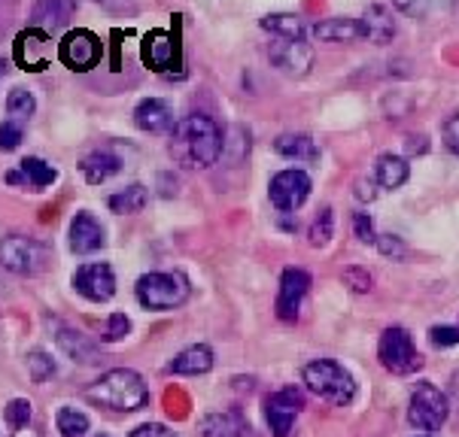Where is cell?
I'll use <instances>...</instances> for the list:
<instances>
[{
  "instance_id": "obj_1",
  "label": "cell",
  "mask_w": 459,
  "mask_h": 437,
  "mask_svg": "<svg viewBox=\"0 0 459 437\" xmlns=\"http://www.w3.org/2000/svg\"><path fill=\"white\" fill-rule=\"evenodd\" d=\"M225 134L220 131L210 116L189 113L183 122L174 124V137H170V155L186 167H207L222 155Z\"/></svg>"
},
{
  "instance_id": "obj_2",
  "label": "cell",
  "mask_w": 459,
  "mask_h": 437,
  "mask_svg": "<svg viewBox=\"0 0 459 437\" xmlns=\"http://www.w3.org/2000/svg\"><path fill=\"white\" fill-rule=\"evenodd\" d=\"M85 398L104 410L134 413L146 407V401H150V386H146V380L137 371L113 368L85 389Z\"/></svg>"
},
{
  "instance_id": "obj_3",
  "label": "cell",
  "mask_w": 459,
  "mask_h": 437,
  "mask_svg": "<svg viewBox=\"0 0 459 437\" xmlns=\"http://www.w3.org/2000/svg\"><path fill=\"white\" fill-rule=\"evenodd\" d=\"M301 380L316 398L334 407H347L356 398V377L334 358H314L301 368Z\"/></svg>"
},
{
  "instance_id": "obj_4",
  "label": "cell",
  "mask_w": 459,
  "mask_h": 437,
  "mask_svg": "<svg viewBox=\"0 0 459 437\" xmlns=\"http://www.w3.org/2000/svg\"><path fill=\"white\" fill-rule=\"evenodd\" d=\"M134 295H137L140 307L161 313V310L183 307L192 295V286L183 270H152L137 279Z\"/></svg>"
},
{
  "instance_id": "obj_5",
  "label": "cell",
  "mask_w": 459,
  "mask_h": 437,
  "mask_svg": "<svg viewBox=\"0 0 459 437\" xmlns=\"http://www.w3.org/2000/svg\"><path fill=\"white\" fill-rule=\"evenodd\" d=\"M377 358L386 371L395 373V377H408V373H417L423 368V356L417 353V343L411 338L408 328L390 325L384 328L377 340Z\"/></svg>"
},
{
  "instance_id": "obj_6",
  "label": "cell",
  "mask_w": 459,
  "mask_h": 437,
  "mask_svg": "<svg viewBox=\"0 0 459 437\" xmlns=\"http://www.w3.org/2000/svg\"><path fill=\"white\" fill-rule=\"evenodd\" d=\"M450 416V404L445 389H438L435 382H417L411 389L408 401V423L420 428V432H438Z\"/></svg>"
},
{
  "instance_id": "obj_7",
  "label": "cell",
  "mask_w": 459,
  "mask_h": 437,
  "mask_svg": "<svg viewBox=\"0 0 459 437\" xmlns=\"http://www.w3.org/2000/svg\"><path fill=\"white\" fill-rule=\"evenodd\" d=\"M310 189H314V183H310L307 170L286 167V170H280V174L271 176L268 201L280 210V213H295V210H301L307 204Z\"/></svg>"
},
{
  "instance_id": "obj_8",
  "label": "cell",
  "mask_w": 459,
  "mask_h": 437,
  "mask_svg": "<svg viewBox=\"0 0 459 437\" xmlns=\"http://www.w3.org/2000/svg\"><path fill=\"white\" fill-rule=\"evenodd\" d=\"M305 410V395H301L299 386H283L277 392H271L264 398L262 413L264 423H268L271 434L274 437H290V432L299 423V413Z\"/></svg>"
},
{
  "instance_id": "obj_9",
  "label": "cell",
  "mask_w": 459,
  "mask_h": 437,
  "mask_svg": "<svg viewBox=\"0 0 459 437\" xmlns=\"http://www.w3.org/2000/svg\"><path fill=\"white\" fill-rule=\"evenodd\" d=\"M0 264L19 277H34L46 264V246L30 237H22V234H10L0 240Z\"/></svg>"
},
{
  "instance_id": "obj_10",
  "label": "cell",
  "mask_w": 459,
  "mask_h": 437,
  "mask_svg": "<svg viewBox=\"0 0 459 437\" xmlns=\"http://www.w3.org/2000/svg\"><path fill=\"white\" fill-rule=\"evenodd\" d=\"M268 61L280 73L290 80H305L314 70V49L305 40H286V37H274L268 46Z\"/></svg>"
},
{
  "instance_id": "obj_11",
  "label": "cell",
  "mask_w": 459,
  "mask_h": 437,
  "mask_svg": "<svg viewBox=\"0 0 459 437\" xmlns=\"http://www.w3.org/2000/svg\"><path fill=\"white\" fill-rule=\"evenodd\" d=\"M307 292H310V273L305 268H295V264L283 268V273H280V286H277V301H274L277 319L295 322L301 304L307 298Z\"/></svg>"
},
{
  "instance_id": "obj_12",
  "label": "cell",
  "mask_w": 459,
  "mask_h": 437,
  "mask_svg": "<svg viewBox=\"0 0 459 437\" xmlns=\"http://www.w3.org/2000/svg\"><path fill=\"white\" fill-rule=\"evenodd\" d=\"M140 58L155 73L177 76V70H180V40L168 30H150L140 43Z\"/></svg>"
},
{
  "instance_id": "obj_13",
  "label": "cell",
  "mask_w": 459,
  "mask_h": 437,
  "mask_svg": "<svg viewBox=\"0 0 459 437\" xmlns=\"http://www.w3.org/2000/svg\"><path fill=\"white\" fill-rule=\"evenodd\" d=\"M58 55L61 61L76 70V73H82V70H91L100 61V55H104V46L91 30H82V28H74L65 34V40L58 46Z\"/></svg>"
},
{
  "instance_id": "obj_14",
  "label": "cell",
  "mask_w": 459,
  "mask_h": 437,
  "mask_svg": "<svg viewBox=\"0 0 459 437\" xmlns=\"http://www.w3.org/2000/svg\"><path fill=\"white\" fill-rule=\"evenodd\" d=\"M74 288L85 301L104 304L116 295V273L110 264H104V261L82 264V268L74 273Z\"/></svg>"
},
{
  "instance_id": "obj_15",
  "label": "cell",
  "mask_w": 459,
  "mask_h": 437,
  "mask_svg": "<svg viewBox=\"0 0 459 437\" xmlns=\"http://www.w3.org/2000/svg\"><path fill=\"white\" fill-rule=\"evenodd\" d=\"M67 240L76 255H91L104 246L107 234H104V225H100L91 213H76L74 222H70Z\"/></svg>"
},
{
  "instance_id": "obj_16",
  "label": "cell",
  "mask_w": 459,
  "mask_h": 437,
  "mask_svg": "<svg viewBox=\"0 0 459 437\" xmlns=\"http://www.w3.org/2000/svg\"><path fill=\"white\" fill-rule=\"evenodd\" d=\"M76 13V0H37L30 13V25L40 28L43 34H58L61 28L70 25Z\"/></svg>"
},
{
  "instance_id": "obj_17",
  "label": "cell",
  "mask_w": 459,
  "mask_h": 437,
  "mask_svg": "<svg viewBox=\"0 0 459 437\" xmlns=\"http://www.w3.org/2000/svg\"><path fill=\"white\" fill-rule=\"evenodd\" d=\"M58 179V170L52 167L49 161L43 159H25L19 164V167H13L10 174L4 176L6 185H25V189H49L52 183Z\"/></svg>"
},
{
  "instance_id": "obj_18",
  "label": "cell",
  "mask_w": 459,
  "mask_h": 437,
  "mask_svg": "<svg viewBox=\"0 0 459 437\" xmlns=\"http://www.w3.org/2000/svg\"><path fill=\"white\" fill-rule=\"evenodd\" d=\"M134 124L140 131H146V134H168V131H174V113H170V107L165 104L161 98H146L140 100L137 109H134Z\"/></svg>"
},
{
  "instance_id": "obj_19",
  "label": "cell",
  "mask_w": 459,
  "mask_h": 437,
  "mask_svg": "<svg viewBox=\"0 0 459 437\" xmlns=\"http://www.w3.org/2000/svg\"><path fill=\"white\" fill-rule=\"evenodd\" d=\"M122 170V159L113 150H91L80 159V174L89 185H100Z\"/></svg>"
},
{
  "instance_id": "obj_20",
  "label": "cell",
  "mask_w": 459,
  "mask_h": 437,
  "mask_svg": "<svg viewBox=\"0 0 459 437\" xmlns=\"http://www.w3.org/2000/svg\"><path fill=\"white\" fill-rule=\"evenodd\" d=\"M310 34L320 43H353L365 37L362 19H323L310 25Z\"/></svg>"
},
{
  "instance_id": "obj_21",
  "label": "cell",
  "mask_w": 459,
  "mask_h": 437,
  "mask_svg": "<svg viewBox=\"0 0 459 437\" xmlns=\"http://www.w3.org/2000/svg\"><path fill=\"white\" fill-rule=\"evenodd\" d=\"M213 368V349L207 347V343H192V347H186L183 353H177L170 358L168 371L170 373H180V377H201V373H207Z\"/></svg>"
},
{
  "instance_id": "obj_22",
  "label": "cell",
  "mask_w": 459,
  "mask_h": 437,
  "mask_svg": "<svg viewBox=\"0 0 459 437\" xmlns=\"http://www.w3.org/2000/svg\"><path fill=\"white\" fill-rule=\"evenodd\" d=\"M362 25H365V40L375 46H390L395 40V19L386 6H368L362 13Z\"/></svg>"
},
{
  "instance_id": "obj_23",
  "label": "cell",
  "mask_w": 459,
  "mask_h": 437,
  "mask_svg": "<svg viewBox=\"0 0 459 437\" xmlns=\"http://www.w3.org/2000/svg\"><path fill=\"white\" fill-rule=\"evenodd\" d=\"M411 176V167H408V159H402V155H380V159L375 161V174H371V179L380 185L384 192H395L402 189L404 183H408Z\"/></svg>"
},
{
  "instance_id": "obj_24",
  "label": "cell",
  "mask_w": 459,
  "mask_h": 437,
  "mask_svg": "<svg viewBox=\"0 0 459 437\" xmlns=\"http://www.w3.org/2000/svg\"><path fill=\"white\" fill-rule=\"evenodd\" d=\"M58 343H61V349H65V353L74 358L76 364H95V362H100V349L89 338H85V334L74 331V328L61 325L58 328Z\"/></svg>"
},
{
  "instance_id": "obj_25",
  "label": "cell",
  "mask_w": 459,
  "mask_h": 437,
  "mask_svg": "<svg viewBox=\"0 0 459 437\" xmlns=\"http://www.w3.org/2000/svg\"><path fill=\"white\" fill-rule=\"evenodd\" d=\"M262 30L274 37H286V40H305L307 34V21L295 13H271V15H262Z\"/></svg>"
},
{
  "instance_id": "obj_26",
  "label": "cell",
  "mask_w": 459,
  "mask_h": 437,
  "mask_svg": "<svg viewBox=\"0 0 459 437\" xmlns=\"http://www.w3.org/2000/svg\"><path fill=\"white\" fill-rule=\"evenodd\" d=\"M201 437H247V423L238 413H210L198 428Z\"/></svg>"
},
{
  "instance_id": "obj_27",
  "label": "cell",
  "mask_w": 459,
  "mask_h": 437,
  "mask_svg": "<svg viewBox=\"0 0 459 437\" xmlns=\"http://www.w3.org/2000/svg\"><path fill=\"white\" fill-rule=\"evenodd\" d=\"M274 152L292 161H314L316 155H320L314 137H307V134H280L274 140Z\"/></svg>"
},
{
  "instance_id": "obj_28",
  "label": "cell",
  "mask_w": 459,
  "mask_h": 437,
  "mask_svg": "<svg viewBox=\"0 0 459 437\" xmlns=\"http://www.w3.org/2000/svg\"><path fill=\"white\" fill-rule=\"evenodd\" d=\"M146 204H150V192H146V185H140V183L126 185V189L110 194V210L116 216H134Z\"/></svg>"
},
{
  "instance_id": "obj_29",
  "label": "cell",
  "mask_w": 459,
  "mask_h": 437,
  "mask_svg": "<svg viewBox=\"0 0 459 437\" xmlns=\"http://www.w3.org/2000/svg\"><path fill=\"white\" fill-rule=\"evenodd\" d=\"M4 419H6V428H10L13 434L19 432H28V428H34V410H30V401L28 398H15L4 407Z\"/></svg>"
},
{
  "instance_id": "obj_30",
  "label": "cell",
  "mask_w": 459,
  "mask_h": 437,
  "mask_svg": "<svg viewBox=\"0 0 459 437\" xmlns=\"http://www.w3.org/2000/svg\"><path fill=\"white\" fill-rule=\"evenodd\" d=\"M332 234H334V210L332 207H323L320 213L314 216L310 222V231H307V240L314 249H323L332 244Z\"/></svg>"
},
{
  "instance_id": "obj_31",
  "label": "cell",
  "mask_w": 459,
  "mask_h": 437,
  "mask_svg": "<svg viewBox=\"0 0 459 437\" xmlns=\"http://www.w3.org/2000/svg\"><path fill=\"white\" fill-rule=\"evenodd\" d=\"M34 109H37V100L28 89H13L10 95H6V116H10V119L28 122L30 116H34Z\"/></svg>"
},
{
  "instance_id": "obj_32",
  "label": "cell",
  "mask_w": 459,
  "mask_h": 437,
  "mask_svg": "<svg viewBox=\"0 0 459 437\" xmlns=\"http://www.w3.org/2000/svg\"><path fill=\"white\" fill-rule=\"evenodd\" d=\"M56 423H58V432L65 437H82L85 432H89V416L76 407H61Z\"/></svg>"
},
{
  "instance_id": "obj_33",
  "label": "cell",
  "mask_w": 459,
  "mask_h": 437,
  "mask_svg": "<svg viewBox=\"0 0 459 437\" xmlns=\"http://www.w3.org/2000/svg\"><path fill=\"white\" fill-rule=\"evenodd\" d=\"M341 283L356 295H368L371 288H375V277H371V270L362 268V264H347V268L341 270Z\"/></svg>"
},
{
  "instance_id": "obj_34",
  "label": "cell",
  "mask_w": 459,
  "mask_h": 437,
  "mask_svg": "<svg viewBox=\"0 0 459 437\" xmlns=\"http://www.w3.org/2000/svg\"><path fill=\"white\" fill-rule=\"evenodd\" d=\"M28 371H30V380H34V382H46V380L56 377L58 364H56V358H52L49 353L34 349V353L28 356Z\"/></svg>"
},
{
  "instance_id": "obj_35",
  "label": "cell",
  "mask_w": 459,
  "mask_h": 437,
  "mask_svg": "<svg viewBox=\"0 0 459 437\" xmlns=\"http://www.w3.org/2000/svg\"><path fill=\"white\" fill-rule=\"evenodd\" d=\"M22 146V122H0V152H15Z\"/></svg>"
},
{
  "instance_id": "obj_36",
  "label": "cell",
  "mask_w": 459,
  "mask_h": 437,
  "mask_svg": "<svg viewBox=\"0 0 459 437\" xmlns=\"http://www.w3.org/2000/svg\"><path fill=\"white\" fill-rule=\"evenodd\" d=\"M429 340L435 343V347H441V349L459 347V325H432L429 328Z\"/></svg>"
},
{
  "instance_id": "obj_37",
  "label": "cell",
  "mask_w": 459,
  "mask_h": 437,
  "mask_svg": "<svg viewBox=\"0 0 459 437\" xmlns=\"http://www.w3.org/2000/svg\"><path fill=\"white\" fill-rule=\"evenodd\" d=\"M353 231H356V237H359V244H365V246H375L377 244L375 218H371L368 213H356L353 216Z\"/></svg>"
},
{
  "instance_id": "obj_38",
  "label": "cell",
  "mask_w": 459,
  "mask_h": 437,
  "mask_svg": "<svg viewBox=\"0 0 459 437\" xmlns=\"http://www.w3.org/2000/svg\"><path fill=\"white\" fill-rule=\"evenodd\" d=\"M377 253H384L386 259H404L408 255V246H404L402 237H395V234H377Z\"/></svg>"
},
{
  "instance_id": "obj_39",
  "label": "cell",
  "mask_w": 459,
  "mask_h": 437,
  "mask_svg": "<svg viewBox=\"0 0 459 437\" xmlns=\"http://www.w3.org/2000/svg\"><path fill=\"white\" fill-rule=\"evenodd\" d=\"M441 137H445L447 152L459 159V113L447 116V119H445V124H441Z\"/></svg>"
},
{
  "instance_id": "obj_40",
  "label": "cell",
  "mask_w": 459,
  "mask_h": 437,
  "mask_svg": "<svg viewBox=\"0 0 459 437\" xmlns=\"http://www.w3.org/2000/svg\"><path fill=\"white\" fill-rule=\"evenodd\" d=\"M126 334H131V319L126 313H113L110 319H107L104 340H122Z\"/></svg>"
},
{
  "instance_id": "obj_41",
  "label": "cell",
  "mask_w": 459,
  "mask_h": 437,
  "mask_svg": "<svg viewBox=\"0 0 459 437\" xmlns=\"http://www.w3.org/2000/svg\"><path fill=\"white\" fill-rule=\"evenodd\" d=\"M393 6L402 15H408V19H420V15H426V10H429V0H393Z\"/></svg>"
},
{
  "instance_id": "obj_42",
  "label": "cell",
  "mask_w": 459,
  "mask_h": 437,
  "mask_svg": "<svg viewBox=\"0 0 459 437\" xmlns=\"http://www.w3.org/2000/svg\"><path fill=\"white\" fill-rule=\"evenodd\" d=\"M128 437H180V434L170 432V428L161 425V423H143V425H137Z\"/></svg>"
},
{
  "instance_id": "obj_43",
  "label": "cell",
  "mask_w": 459,
  "mask_h": 437,
  "mask_svg": "<svg viewBox=\"0 0 459 437\" xmlns=\"http://www.w3.org/2000/svg\"><path fill=\"white\" fill-rule=\"evenodd\" d=\"M100 6H104L107 13H113V15H128V13H134V0H98Z\"/></svg>"
},
{
  "instance_id": "obj_44",
  "label": "cell",
  "mask_w": 459,
  "mask_h": 437,
  "mask_svg": "<svg viewBox=\"0 0 459 437\" xmlns=\"http://www.w3.org/2000/svg\"><path fill=\"white\" fill-rule=\"evenodd\" d=\"M408 143H411V146H408V152H411V155H420V152L426 155V152H429V140H426V137H411Z\"/></svg>"
},
{
  "instance_id": "obj_45",
  "label": "cell",
  "mask_w": 459,
  "mask_h": 437,
  "mask_svg": "<svg viewBox=\"0 0 459 437\" xmlns=\"http://www.w3.org/2000/svg\"><path fill=\"white\" fill-rule=\"evenodd\" d=\"M417 437H432V434H429V432H423V434H417Z\"/></svg>"
},
{
  "instance_id": "obj_46",
  "label": "cell",
  "mask_w": 459,
  "mask_h": 437,
  "mask_svg": "<svg viewBox=\"0 0 459 437\" xmlns=\"http://www.w3.org/2000/svg\"><path fill=\"white\" fill-rule=\"evenodd\" d=\"M98 437H110V434H98Z\"/></svg>"
},
{
  "instance_id": "obj_47",
  "label": "cell",
  "mask_w": 459,
  "mask_h": 437,
  "mask_svg": "<svg viewBox=\"0 0 459 437\" xmlns=\"http://www.w3.org/2000/svg\"><path fill=\"white\" fill-rule=\"evenodd\" d=\"M0 73H4V67H0Z\"/></svg>"
}]
</instances>
